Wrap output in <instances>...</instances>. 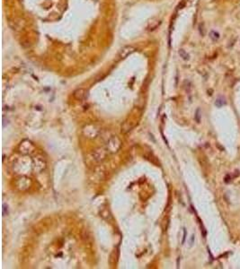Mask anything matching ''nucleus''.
<instances>
[{
    "label": "nucleus",
    "mask_w": 240,
    "mask_h": 269,
    "mask_svg": "<svg viewBox=\"0 0 240 269\" xmlns=\"http://www.w3.org/2000/svg\"><path fill=\"white\" fill-rule=\"evenodd\" d=\"M136 50H137V48H136L135 47H133V46H131V45L125 46V47H123L121 49V51H120V53H119V56L121 58H126V57L130 56L131 54L133 53V52H135Z\"/></svg>",
    "instance_id": "obj_1"
},
{
    "label": "nucleus",
    "mask_w": 240,
    "mask_h": 269,
    "mask_svg": "<svg viewBox=\"0 0 240 269\" xmlns=\"http://www.w3.org/2000/svg\"><path fill=\"white\" fill-rule=\"evenodd\" d=\"M209 38L213 41H217L219 39V33L216 31H210V32H209Z\"/></svg>",
    "instance_id": "obj_4"
},
{
    "label": "nucleus",
    "mask_w": 240,
    "mask_h": 269,
    "mask_svg": "<svg viewBox=\"0 0 240 269\" xmlns=\"http://www.w3.org/2000/svg\"><path fill=\"white\" fill-rule=\"evenodd\" d=\"M85 91L84 89H78L74 92V97L78 101H81L85 98Z\"/></svg>",
    "instance_id": "obj_2"
},
{
    "label": "nucleus",
    "mask_w": 240,
    "mask_h": 269,
    "mask_svg": "<svg viewBox=\"0 0 240 269\" xmlns=\"http://www.w3.org/2000/svg\"><path fill=\"white\" fill-rule=\"evenodd\" d=\"M184 240H183V243H184V240H185V235H186V230H184Z\"/></svg>",
    "instance_id": "obj_8"
},
{
    "label": "nucleus",
    "mask_w": 240,
    "mask_h": 269,
    "mask_svg": "<svg viewBox=\"0 0 240 269\" xmlns=\"http://www.w3.org/2000/svg\"><path fill=\"white\" fill-rule=\"evenodd\" d=\"M200 117H201V115H200V110H197V112H196V116H195V118L197 119V121L198 122H200Z\"/></svg>",
    "instance_id": "obj_7"
},
{
    "label": "nucleus",
    "mask_w": 240,
    "mask_h": 269,
    "mask_svg": "<svg viewBox=\"0 0 240 269\" xmlns=\"http://www.w3.org/2000/svg\"><path fill=\"white\" fill-rule=\"evenodd\" d=\"M179 55L182 57L183 59H184V60H188L189 58H190V56H189L188 54H187V52L185 51V50H184V49H180V50H179Z\"/></svg>",
    "instance_id": "obj_5"
},
{
    "label": "nucleus",
    "mask_w": 240,
    "mask_h": 269,
    "mask_svg": "<svg viewBox=\"0 0 240 269\" xmlns=\"http://www.w3.org/2000/svg\"><path fill=\"white\" fill-rule=\"evenodd\" d=\"M8 214V206L5 204H3V216H7Z\"/></svg>",
    "instance_id": "obj_6"
},
{
    "label": "nucleus",
    "mask_w": 240,
    "mask_h": 269,
    "mask_svg": "<svg viewBox=\"0 0 240 269\" xmlns=\"http://www.w3.org/2000/svg\"><path fill=\"white\" fill-rule=\"evenodd\" d=\"M225 104H226V100L223 98V97H219V98H218L216 100V102H215V105H216L218 108H221V107L224 106Z\"/></svg>",
    "instance_id": "obj_3"
}]
</instances>
